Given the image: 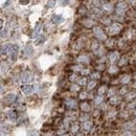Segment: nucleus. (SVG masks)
<instances>
[{"instance_id":"f03ea898","label":"nucleus","mask_w":136,"mask_h":136,"mask_svg":"<svg viewBox=\"0 0 136 136\" xmlns=\"http://www.w3.org/2000/svg\"><path fill=\"white\" fill-rule=\"evenodd\" d=\"M32 80V74L30 72H25L22 74V78H21V81L24 82V83H27V82H30Z\"/></svg>"},{"instance_id":"6e6552de","label":"nucleus","mask_w":136,"mask_h":136,"mask_svg":"<svg viewBox=\"0 0 136 136\" xmlns=\"http://www.w3.org/2000/svg\"><path fill=\"white\" fill-rule=\"evenodd\" d=\"M28 136H39V134H38V132H37V131H31Z\"/></svg>"},{"instance_id":"20e7f679","label":"nucleus","mask_w":136,"mask_h":136,"mask_svg":"<svg viewBox=\"0 0 136 136\" xmlns=\"http://www.w3.org/2000/svg\"><path fill=\"white\" fill-rule=\"evenodd\" d=\"M95 34H96V36L99 35L100 36V38L101 39H105V35H104V32L100 29V28H97V29H95Z\"/></svg>"},{"instance_id":"423d86ee","label":"nucleus","mask_w":136,"mask_h":136,"mask_svg":"<svg viewBox=\"0 0 136 136\" xmlns=\"http://www.w3.org/2000/svg\"><path fill=\"white\" fill-rule=\"evenodd\" d=\"M17 51H18V47L15 46V51H14V48H13V51H12V59H16V55H17Z\"/></svg>"},{"instance_id":"1a4fd4ad","label":"nucleus","mask_w":136,"mask_h":136,"mask_svg":"<svg viewBox=\"0 0 136 136\" xmlns=\"http://www.w3.org/2000/svg\"><path fill=\"white\" fill-rule=\"evenodd\" d=\"M94 85H95V82H91V83H90V84L88 85V88H89V89H92Z\"/></svg>"},{"instance_id":"7ed1b4c3","label":"nucleus","mask_w":136,"mask_h":136,"mask_svg":"<svg viewBox=\"0 0 136 136\" xmlns=\"http://www.w3.org/2000/svg\"><path fill=\"white\" fill-rule=\"evenodd\" d=\"M63 20H64V18L62 16H59V15L53 16V21L54 23H61V22H63Z\"/></svg>"},{"instance_id":"9d476101","label":"nucleus","mask_w":136,"mask_h":136,"mask_svg":"<svg viewBox=\"0 0 136 136\" xmlns=\"http://www.w3.org/2000/svg\"><path fill=\"white\" fill-rule=\"evenodd\" d=\"M70 1H71V0H61V3H62V4H68Z\"/></svg>"},{"instance_id":"0eeeda50","label":"nucleus","mask_w":136,"mask_h":136,"mask_svg":"<svg viewBox=\"0 0 136 136\" xmlns=\"http://www.w3.org/2000/svg\"><path fill=\"white\" fill-rule=\"evenodd\" d=\"M10 118H11L12 120L16 118V113H15L14 111H10Z\"/></svg>"},{"instance_id":"9b49d317","label":"nucleus","mask_w":136,"mask_h":136,"mask_svg":"<svg viewBox=\"0 0 136 136\" xmlns=\"http://www.w3.org/2000/svg\"><path fill=\"white\" fill-rule=\"evenodd\" d=\"M29 2V0H20V3L21 4H27Z\"/></svg>"},{"instance_id":"f257e3e1","label":"nucleus","mask_w":136,"mask_h":136,"mask_svg":"<svg viewBox=\"0 0 136 136\" xmlns=\"http://www.w3.org/2000/svg\"><path fill=\"white\" fill-rule=\"evenodd\" d=\"M21 90H22V92L24 93V94H30L31 92H32V90H34V87L31 86V85H23L22 87H21Z\"/></svg>"},{"instance_id":"39448f33","label":"nucleus","mask_w":136,"mask_h":136,"mask_svg":"<svg viewBox=\"0 0 136 136\" xmlns=\"http://www.w3.org/2000/svg\"><path fill=\"white\" fill-rule=\"evenodd\" d=\"M8 46H10V44H6V45H3V46H2V49H1V53H2V54H3V53H4V50H5V54L8 51V48H10Z\"/></svg>"}]
</instances>
